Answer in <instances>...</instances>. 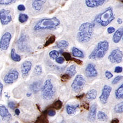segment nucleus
I'll use <instances>...</instances> for the list:
<instances>
[{"label":"nucleus","mask_w":123,"mask_h":123,"mask_svg":"<svg viewBox=\"0 0 123 123\" xmlns=\"http://www.w3.org/2000/svg\"><path fill=\"white\" fill-rule=\"evenodd\" d=\"M94 24L90 23L82 24L77 33V39L80 43H86L92 39L94 32Z\"/></svg>","instance_id":"nucleus-1"},{"label":"nucleus","mask_w":123,"mask_h":123,"mask_svg":"<svg viewBox=\"0 0 123 123\" xmlns=\"http://www.w3.org/2000/svg\"><path fill=\"white\" fill-rule=\"evenodd\" d=\"M60 24L59 20L55 17L51 19H43L35 25L34 30L36 31L46 29L53 30L56 28Z\"/></svg>","instance_id":"nucleus-2"},{"label":"nucleus","mask_w":123,"mask_h":123,"mask_svg":"<svg viewBox=\"0 0 123 123\" xmlns=\"http://www.w3.org/2000/svg\"><path fill=\"white\" fill-rule=\"evenodd\" d=\"M109 48V43L107 41H101L98 43L96 47L89 55L90 59L98 60L103 58Z\"/></svg>","instance_id":"nucleus-3"},{"label":"nucleus","mask_w":123,"mask_h":123,"mask_svg":"<svg viewBox=\"0 0 123 123\" xmlns=\"http://www.w3.org/2000/svg\"><path fill=\"white\" fill-rule=\"evenodd\" d=\"M113 11L111 7H109L104 12L97 16L95 21L102 26H106L114 19Z\"/></svg>","instance_id":"nucleus-4"},{"label":"nucleus","mask_w":123,"mask_h":123,"mask_svg":"<svg viewBox=\"0 0 123 123\" xmlns=\"http://www.w3.org/2000/svg\"><path fill=\"white\" fill-rule=\"evenodd\" d=\"M55 90L54 86L50 79H48L45 81L42 89L43 98L45 100H49L54 98Z\"/></svg>","instance_id":"nucleus-5"},{"label":"nucleus","mask_w":123,"mask_h":123,"mask_svg":"<svg viewBox=\"0 0 123 123\" xmlns=\"http://www.w3.org/2000/svg\"><path fill=\"white\" fill-rule=\"evenodd\" d=\"M85 83L86 82L83 76L80 74L77 75L73 81L71 88L74 92H80L84 86Z\"/></svg>","instance_id":"nucleus-6"},{"label":"nucleus","mask_w":123,"mask_h":123,"mask_svg":"<svg viewBox=\"0 0 123 123\" xmlns=\"http://www.w3.org/2000/svg\"><path fill=\"white\" fill-rule=\"evenodd\" d=\"M123 54L119 49H116L111 53L108 56V59L112 63H119L123 60Z\"/></svg>","instance_id":"nucleus-7"},{"label":"nucleus","mask_w":123,"mask_h":123,"mask_svg":"<svg viewBox=\"0 0 123 123\" xmlns=\"http://www.w3.org/2000/svg\"><path fill=\"white\" fill-rule=\"evenodd\" d=\"M19 73L17 69H11L6 75L4 78V82L6 84H12L18 78Z\"/></svg>","instance_id":"nucleus-8"},{"label":"nucleus","mask_w":123,"mask_h":123,"mask_svg":"<svg viewBox=\"0 0 123 123\" xmlns=\"http://www.w3.org/2000/svg\"><path fill=\"white\" fill-rule=\"evenodd\" d=\"M12 38V35L9 32H6L0 40V49L2 50H6L8 48Z\"/></svg>","instance_id":"nucleus-9"},{"label":"nucleus","mask_w":123,"mask_h":123,"mask_svg":"<svg viewBox=\"0 0 123 123\" xmlns=\"http://www.w3.org/2000/svg\"><path fill=\"white\" fill-rule=\"evenodd\" d=\"M112 92V88L107 85H105L102 89V94L100 96V100L103 104H106L107 102L111 92Z\"/></svg>","instance_id":"nucleus-10"},{"label":"nucleus","mask_w":123,"mask_h":123,"mask_svg":"<svg viewBox=\"0 0 123 123\" xmlns=\"http://www.w3.org/2000/svg\"><path fill=\"white\" fill-rule=\"evenodd\" d=\"M0 20L3 25H7L12 20L10 12L8 10L2 9L0 11Z\"/></svg>","instance_id":"nucleus-11"},{"label":"nucleus","mask_w":123,"mask_h":123,"mask_svg":"<svg viewBox=\"0 0 123 123\" xmlns=\"http://www.w3.org/2000/svg\"><path fill=\"white\" fill-rule=\"evenodd\" d=\"M0 116L3 121L8 122L12 119V116L9 113L8 110L5 106H0Z\"/></svg>","instance_id":"nucleus-12"},{"label":"nucleus","mask_w":123,"mask_h":123,"mask_svg":"<svg viewBox=\"0 0 123 123\" xmlns=\"http://www.w3.org/2000/svg\"><path fill=\"white\" fill-rule=\"evenodd\" d=\"M85 74L87 77H95L98 76V71L95 68V65L92 63H89L85 69Z\"/></svg>","instance_id":"nucleus-13"},{"label":"nucleus","mask_w":123,"mask_h":123,"mask_svg":"<svg viewBox=\"0 0 123 123\" xmlns=\"http://www.w3.org/2000/svg\"><path fill=\"white\" fill-rule=\"evenodd\" d=\"M32 66V63L31 61H26L23 62L21 66V71L23 77H26L28 75L31 69Z\"/></svg>","instance_id":"nucleus-14"},{"label":"nucleus","mask_w":123,"mask_h":123,"mask_svg":"<svg viewBox=\"0 0 123 123\" xmlns=\"http://www.w3.org/2000/svg\"><path fill=\"white\" fill-rule=\"evenodd\" d=\"M106 0H85L86 6L90 8H95L103 5Z\"/></svg>","instance_id":"nucleus-15"},{"label":"nucleus","mask_w":123,"mask_h":123,"mask_svg":"<svg viewBox=\"0 0 123 123\" xmlns=\"http://www.w3.org/2000/svg\"><path fill=\"white\" fill-rule=\"evenodd\" d=\"M46 2V0H32V6L36 11H41Z\"/></svg>","instance_id":"nucleus-16"},{"label":"nucleus","mask_w":123,"mask_h":123,"mask_svg":"<svg viewBox=\"0 0 123 123\" xmlns=\"http://www.w3.org/2000/svg\"><path fill=\"white\" fill-rule=\"evenodd\" d=\"M123 36V28L120 27L115 32L113 36V41L115 43H118L120 42L121 38Z\"/></svg>","instance_id":"nucleus-17"},{"label":"nucleus","mask_w":123,"mask_h":123,"mask_svg":"<svg viewBox=\"0 0 123 123\" xmlns=\"http://www.w3.org/2000/svg\"><path fill=\"white\" fill-rule=\"evenodd\" d=\"M96 112H97V107L95 105H92L90 109L89 114H88V120L90 122H93L95 120L96 116Z\"/></svg>","instance_id":"nucleus-18"},{"label":"nucleus","mask_w":123,"mask_h":123,"mask_svg":"<svg viewBox=\"0 0 123 123\" xmlns=\"http://www.w3.org/2000/svg\"><path fill=\"white\" fill-rule=\"evenodd\" d=\"M26 36L24 35L21 36L18 41V46L19 49L21 51H24L25 49H26Z\"/></svg>","instance_id":"nucleus-19"},{"label":"nucleus","mask_w":123,"mask_h":123,"mask_svg":"<svg viewBox=\"0 0 123 123\" xmlns=\"http://www.w3.org/2000/svg\"><path fill=\"white\" fill-rule=\"evenodd\" d=\"M79 107V105H77L76 106H72V105H67L66 107V112L68 115H73L76 113L77 108Z\"/></svg>","instance_id":"nucleus-20"},{"label":"nucleus","mask_w":123,"mask_h":123,"mask_svg":"<svg viewBox=\"0 0 123 123\" xmlns=\"http://www.w3.org/2000/svg\"><path fill=\"white\" fill-rule=\"evenodd\" d=\"M42 87L41 82H36L31 85V90L34 92H38Z\"/></svg>","instance_id":"nucleus-21"},{"label":"nucleus","mask_w":123,"mask_h":123,"mask_svg":"<svg viewBox=\"0 0 123 123\" xmlns=\"http://www.w3.org/2000/svg\"><path fill=\"white\" fill-rule=\"evenodd\" d=\"M76 66L74 65H72L67 68L66 73L69 75V77H72L76 74Z\"/></svg>","instance_id":"nucleus-22"},{"label":"nucleus","mask_w":123,"mask_h":123,"mask_svg":"<svg viewBox=\"0 0 123 123\" xmlns=\"http://www.w3.org/2000/svg\"><path fill=\"white\" fill-rule=\"evenodd\" d=\"M72 54L74 57H79V58H83L84 57V55L83 53L79 49L76 47H73L72 49Z\"/></svg>","instance_id":"nucleus-23"},{"label":"nucleus","mask_w":123,"mask_h":123,"mask_svg":"<svg viewBox=\"0 0 123 123\" xmlns=\"http://www.w3.org/2000/svg\"><path fill=\"white\" fill-rule=\"evenodd\" d=\"M97 96V91L95 89L89 90L86 95V98L89 100H95Z\"/></svg>","instance_id":"nucleus-24"},{"label":"nucleus","mask_w":123,"mask_h":123,"mask_svg":"<svg viewBox=\"0 0 123 123\" xmlns=\"http://www.w3.org/2000/svg\"><path fill=\"white\" fill-rule=\"evenodd\" d=\"M115 95L117 99L119 100L123 98V84L120 85L119 88L117 89L115 92Z\"/></svg>","instance_id":"nucleus-25"},{"label":"nucleus","mask_w":123,"mask_h":123,"mask_svg":"<svg viewBox=\"0 0 123 123\" xmlns=\"http://www.w3.org/2000/svg\"><path fill=\"white\" fill-rule=\"evenodd\" d=\"M11 57L12 60L16 62H19L21 60V57L19 55L17 54L14 49H12L11 51Z\"/></svg>","instance_id":"nucleus-26"},{"label":"nucleus","mask_w":123,"mask_h":123,"mask_svg":"<svg viewBox=\"0 0 123 123\" xmlns=\"http://www.w3.org/2000/svg\"><path fill=\"white\" fill-rule=\"evenodd\" d=\"M68 45H69V43H68V42L64 40L59 41V42H57L56 44V46L58 47L59 48H61V49L67 48L68 47Z\"/></svg>","instance_id":"nucleus-27"},{"label":"nucleus","mask_w":123,"mask_h":123,"mask_svg":"<svg viewBox=\"0 0 123 123\" xmlns=\"http://www.w3.org/2000/svg\"><path fill=\"white\" fill-rule=\"evenodd\" d=\"M98 119L100 121H106L108 119V117L104 112L99 111L98 113Z\"/></svg>","instance_id":"nucleus-28"},{"label":"nucleus","mask_w":123,"mask_h":123,"mask_svg":"<svg viewBox=\"0 0 123 123\" xmlns=\"http://www.w3.org/2000/svg\"><path fill=\"white\" fill-rule=\"evenodd\" d=\"M114 111L117 113H122L123 112V101L115 106Z\"/></svg>","instance_id":"nucleus-29"},{"label":"nucleus","mask_w":123,"mask_h":123,"mask_svg":"<svg viewBox=\"0 0 123 123\" xmlns=\"http://www.w3.org/2000/svg\"><path fill=\"white\" fill-rule=\"evenodd\" d=\"M28 15L25 14L21 13L19 16V20L21 23H24L26 22L28 19Z\"/></svg>","instance_id":"nucleus-30"},{"label":"nucleus","mask_w":123,"mask_h":123,"mask_svg":"<svg viewBox=\"0 0 123 123\" xmlns=\"http://www.w3.org/2000/svg\"><path fill=\"white\" fill-rule=\"evenodd\" d=\"M59 52L57 50H52L49 53V56L53 60L56 59L57 57H59Z\"/></svg>","instance_id":"nucleus-31"},{"label":"nucleus","mask_w":123,"mask_h":123,"mask_svg":"<svg viewBox=\"0 0 123 123\" xmlns=\"http://www.w3.org/2000/svg\"><path fill=\"white\" fill-rule=\"evenodd\" d=\"M55 36L54 35H51V36L49 37L47 41L46 42H45V44H44V47H47L48 45H50L51 44H52L55 42Z\"/></svg>","instance_id":"nucleus-32"},{"label":"nucleus","mask_w":123,"mask_h":123,"mask_svg":"<svg viewBox=\"0 0 123 123\" xmlns=\"http://www.w3.org/2000/svg\"><path fill=\"white\" fill-rule=\"evenodd\" d=\"M34 72L36 75L37 76H39L41 74L42 72V68L41 65H37L36 66L34 69Z\"/></svg>","instance_id":"nucleus-33"},{"label":"nucleus","mask_w":123,"mask_h":123,"mask_svg":"<svg viewBox=\"0 0 123 123\" xmlns=\"http://www.w3.org/2000/svg\"><path fill=\"white\" fill-rule=\"evenodd\" d=\"M62 103L60 100H57L55 102L54 104H53V108L56 109L57 110H60V109L62 107Z\"/></svg>","instance_id":"nucleus-34"},{"label":"nucleus","mask_w":123,"mask_h":123,"mask_svg":"<svg viewBox=\"0 0 123 123\" xmlns=\"http://www.w3.org/2000/svg\"><path fill=\"white\" fill-rule=\"evenodd\" d=\"M16 1V0H0V5H8L13 3Z\"/></svg>","instance_id":"nucleus-35"},{"label":"nucleus","mask_w":123,"mask_h":123,"mask_svg":"<svg viewBox=\"0 0 123 123\" xmlns=\"http://www.w3.org/2000/svg\"><path fill=\"white\" fill-rule=\"evenodd\" d=\"M48 121L47 120L46 118L45 117H41L35 123H48Z\"/></svg>","instance_id":"nucleus-36"},{"label":"nucleus","mask_w":123,"mask_h":123,"mask_svg":"<svg viewBox=\"0 0 123 123\" xmlns=\"http://www.w3.org/2000/svg\"><path fill=\"white\" fill-rule=\"evenodd\" d=\"M123 77L122 76H118L116 77L112 81V83L113 84H117V83H118L119 81H120L122 79H123Z\"/></svg>","instance_id":"nucleus-37"},{"label":"nucleus","mask_w":123,"mask_h":123,"mask_svg":"<svg viewBox=\"0 0 123 123\" xmlns=\"http://www.w3.org/2000/svg\"><path fill=\"white\" fill-rule=\"evenodd\" d=\"M62 55H63V56L65 57V59H66V60L67 61L71 60V59H72V58H71V55L69 54L68 53L65 52V53H63Z\"/></svg>","instance_id":"nucleus-38"},{"label":"nucleus","mask_w":123,"mask_h":123,"mask_svg":"<svg viewBox=\"0 0 123 123\" xmlns=\"http://www.w3.org/2000/svg\"><path fill=\"white\" fill-rule=\"evenodd\" d=\"M56 61L59 64H62L65 62V59L62 57H57L56 59Z\"/></svg>","instance_id":"nucleus-39"},{"label":"nucleus","mask_w":123,"mask_h":123,"mask_svg":"<svg viewBox=\"0 0 123 123\" xmlns=\"http://www.w3.org/2000/svg\"><path fill=\"white\" fill-rule=\"evenodd\" d=\"M105 76L107 79H111L112 78L113 75L112 74V73L108 71H106V72H105Z\"/></svg>","instance_id":"nucleus-40"},{"label":"nucleus","mask_w":123,"mask_h":123,"mask_svg":"<svg viewBox=\"0 0 123 123\" xmlns=\"http://www.w3.org/2000/svg\"><path fill=\"white\" fill-rule=\"evenodd\" d=\"M123 71V67L120 66H117L115 68L114 72L117 73H121Z\"/></svg>","instance_id":"nucleus-41"},{"label":"nucleus","mask_w":123,"mask_h":123,"mask_svg":"<svg viewBox=\"0 0 123 123\" xmlns=\"http://www.w3.org/2000/svg\"><path fill=\"white\" fill-rule=\"evenodd\" d=\"M8 106L10 108L12 109V110H14V109L15 108L16 105L14 102L11 101V102H9L8 103Z\"/></svg>","instance_id":"nucleus-42"},{"label":"nucleus","mask_w":123,"mask_h":123,"mask_svg":"<svg viewBox=\"0 0 123 123\" xmlns=\"http://www.w3.org/2000/svg\"><path fill=\"white\" fill-rule=\"evenodd\" d=\"M48 114L50 117H54L56 114V112H55V111L54 110H49L48 112Z\"/></svg>","instance_id":"nucleus-43"},{"label":"nucleus","mask_w":123,"mask_h":123,"mask_svg":"<svg viewBox=\"0 0 123 123\" xmlns=\"http://www.w3.org/2000/svg\"><path fill=\"white\" fill-rule=\"evenodd\" d=\"M70 78H71V77H69V75L66 74V73H65V74L62 75V77H61V79H62V80H68V79Z\"/></svg>","instance_id":"nucleus-44"},{"label":"nucleus","mask_w":123,"mask_h":123,"mask_svg":"<svg viewBox=\"0 0 123 123\" xmlns=\"http://www.w3.org/2000/svg\"><path fill=\"white\" fill-rule=\"evenodd\" d=\"M107 31L109 33H112L116 31V29H115L113 27H109L107 29Z\"/></svg>","instance_id":"nucleus-45"},{"label":"nucleus","mask_w":123,"mask_h":123,"mask_svg":"<svg viewBox=\"0 0 123 123\" xmlns=\"http://www.w3.org/2000/svg\"><path fill=\"white\" fill-rule=\"evenodd\" d=\"M18 9L20 11H24L25 10V7L23 5H20L18 6Z\"/></svg>","instance_id":"nucleus-46"},{"label":"nucleus","mask_w":123,"mask_h":123,"mask_svg":"<svg viewBox=\"0 0 123 123\" xmlns=\"http://www.w3.org/2000/svg\"><path fill=\"white\" fill-rule=\"evenodd\" d=\"M2 90H3V85L1 82H0V97H1L2 95Z\"/></svg>","instance_id":"nucleus-47"},{"label":"nucleus","mask_w":123,"mask_h":123,"mask_svg":"<svg viewBox=\"0 0 123 123\" xmlns=\"http://www.w3.org/2000/svg\"><path fill=\"white\" fill-rule=\"evenodd\" d=\"M119 121L118 119L116 118V119H113L111 123H119Z\"/></svg>","instance_id":"nucleus-48"},{"label":"nucleus","mask_w":123,"mask_h":123,"mask_svg":"<svg viewBox=\"0 0 123 123\" xmlns=\"http://www.w3.org/2000/svg\"><path fill=\"white\" fill-rule=\"evenodd\" d=\"M20 113V110H19V109L17 108L15 110V113L16 114V115H17V116H19Z\"/></svg>","instance_id":"nucleus-49"},{"label":"nucleus","mask_w":123,"mask_h":123,"mask_svg":"<svg viewBox=\"0 0 123 123\" xmlns=\"http://www.w3.org/2000/svg\"><path fill=\"white\" fill-rule=\"evenodd\" d=\"M117 21H118V24H122L123 23V20L120 18H119L117 20Z\"/></svg>","instance_id":"nucleus-50"},{"label":"nucleus","mask_w":123,"mask_h":123,"mask_svg":"<svg viewBox=\"0 0 123 123\" xmlns=\"http://www.w3.org/2000/svg\"><path fill=\"white\" fill-rule=\"evenodd\" d=\"M31 95V94H27V96H29V97Z\"/></svg>","instance_id":"nucleus-51"},{"label":"nucleus","mask_w":123,"mask_h":123,"mask_svg":"<svg viewBox=\"0 0 123 123\" xmlns=\"http://www.w3.org/2000/svg\"><path fill=\"white\" fill-rule=\"evenodd\" d=\"M18 123V122H15V123Z\"/></svg>","instance_id":"nucleus-52"},{"label":"nucleus","mask_w":123,"mask_h":123,"mask_svg":"<svg viewBox=\"0 0 123 123\" xmlns=\"http://www.w3.org/2000/svg\"></svg>","instance_id":"nucleus-53"}]
</instances>
